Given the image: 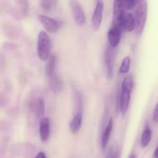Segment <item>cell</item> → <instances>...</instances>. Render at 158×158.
I'll list each match as a JSON object with an SVG mask.
<instances>
[{
  "instance_id": "3957f363",
  "label": "cell",
  "mask_w": 158,
  "mask_h": 158,
  "mask_svg": "<svg viewBox=\"0 0 158 158\" xmlns=\"http://www.w3.org/2000/svg\"><path fill=\"white\" fill-rule=\"evenodd\" d=\"M52 45L49 35L46 31L40 32L37 38V54L42 61H46L50 57Z\"/></svg>"
},
{
  "instance_id": "4fadbf2b",
  "label": "cell",
  "mask_w": 158,
  "mask_h": 158,
  "mask_svg": "<svg viewBox=\"0 0 158 158\" xmlns=\"http://www.w3.org/2000/svg\"><path fill=\"white\" fill-rule=\"evenodd\" d=\"M113 129V119L110 118L107 122L106 127L103 131V134L101 136V147L103 150H105L107 148V145L109 143L110 138L111 132Z\"/></svg>"
},
{
  "instance_id": "9a60e30c",
  "label": "cell",
  "mask_w": 158,
  "mask_h": 158,
  "mask_svg": "<svg viewBox=\"0 0 158 158\" xmlns=\"http://www.w3.org/2000/svg\"><path fill=\"white\" fill-rule=\"evenodd\" d=\"M57 64V57L56 55L50 56L46 66V74L47 77L54 75L56 73V67Z\"/></svg>"
},
{
  "instance_id": "6da1fadb",
  "label": "cell",
  "mask_w": 158,
  "mask_h": 158,
  "mask_svg": "<svg viewBox=\"0 0 158 158\" xmlns=\"http://www.w3.org/2000/svg\"><path fill=\"white\" fill-rule=\"evenodd\" d=\"M134 88V79L131 76H127L123 80L119 99V108L122 116L126 115L131 102V92Z\"/></svg>"
},
{
  "instance_id": "44dd1931",
  "label": "cell",
  "mask_w": 158,
  "mask_h": 158,
  "mask_svg": "<svg viewBox=\"0 0 158 158\" xmlns=\"http://www.w3.org/2000/svg\"><path fill=\"white\" fill-rule=\"evenodd\" d=\"M153 120L154 123H158V101L154 107V112H153Z\"/></svg>"
},
{
  "instance_id": "ba28073f",
  "label": "cell",
  "mask_w": 158,
  "mask_h": 158,
  "mask_svg": "<svg viewBox=\"0 0 158 158\" xmlns=\"http://www.w3.org/2000/svg\"><path fill=\"white\" fill-rule=\"evenodd\" d=\"M122 30L117 28V26H113L110 28L107 32V40L109 43V46L112 49H115L120 44V40H121Z\"/></svg>"
},
{
  "instance_id": "8fae6325",
  "label": "cell",
  "mask_w": 158,
  "mask_h": 158,
  "mask_svg": "<svg viewBox=\"0 0 158 158\" xmlns=\"http://www.w3.org/2000/svg\"><path fill=\"white\" fill-rule=\"evenodd\" d=\"M48 81H49V88L54 94L61 93L63 88V83L61 79L56 73L48 77Z\"/></svg>"
},
{
  "instance_id": "277c9868",
  "label": "cell",
  "mask_w": 158,
  "mask_h": 158,
  "mask_svg": "<svg viewBox=\"0 0 158 158\" xmlns=\"http://www.w3.org/2000/svg\"><path fill=\"white\" fill-rule=\"evenodd\" d=\"M69 3L74 21L77 23V26L82 27L86 23V15H85L84 10L82 7L81 4L76 0L69 1Z\"/></svg>"
},
{
  "instance_id": "7402d4cb",
  "label": "cell",
  "mask_w": 158,
  "mask_h": 158,
  "mask_svg": "<svg viewBox=\"0 0 158 158\" xmlns=\"http://www.w3.org/2000/svg\"><path fill=\"white\" fill-rule=\"evenodd\" d=\"M35 158H46V154H45L44 152H43V151H41V152H39L38 154H37V155L35 156Z\"/></svg>"
},
{
  "instance_id": "e0dca14e",
  "label": "cell",
  "mask_w": 158,
  "mask_h": 158,
  "mask_svg": "<svg viewBox=\"0 0 158 158\" xmlns=\"http://www.w3.org/2000/svg\"><path fill=\"white\" fill-rule=\"evenodd\" d=\"M130 67H131V58L130 56H125L121 62L119 73L121 74L127 73L130 71Z\"/></svg>"
},
{
  "instance_id": "5b68a950",
  "label": "cell",
  "mask_w": 158,
  "mask_h": 158,
  "mask_svg": "<svg viewBox=\"0 0 158 158\" xmlns=\"http://www.w3.org/2000/svg\"><path fill=\"white\" fill-rule=\"evenodd\" d=\"M104 63L106 69V75L110 80H112L114 76V52L110 46H106L104 52Z\"/></svg>"
},
{
  "instance_id": "d6986e66",
  "label": "cell",
  "mask_w": 158,
  "mask_h": 158,
  "mask_svg": "<svg viewBox=\"0 0 158 158\" xmlns=\"http://www.w3.org/2000/svg\"><path fill=\"white\" fill-rule=\"evenodd\" d=\"M56 2L51 1V0H42L40 2V6L42 9L45 11L51 10L54 7Z\"/></svg>"
},
{
  "instance_id": "ffe728a7",
  "label": "cell",
  "mask_w": 158,
  "mask_h": 158,
  "mask_svg": "<svg viewBox=\"0 0 158 158\" xmlns=\"http://www.w3.org/2000/svg\"><path fill=\"white\" fill-rule=\"evenodd\" d=\"M105 158H116L115 151H114V148H113V147H110V148L108 149Z\"/></svg>"
},
{
  "instance_id": "2e32d148",
  "label": "cell",
  "mask_w": 158,
  "mask_h": 158,
  "mask_svg": "<svg viewBox=\"0 0 158 158\" xmlns=\"http://www.w3.org/2000/svg\"><path fill=\"white\" fill-rule=\"evenodd\" d=\"M152 138V131L150 128H146L142 133L141 137H140V145L142 148H146L151 142Z\"/></svg>"
},
{
  "instance_id": "9c48e42d",
  "label": "cell",
  "mask_w": 158,
  "mask_h": 158,
  "mask_svg": "<svg viewBox=\"0 0 158 158\" xmlns=\"http://www.w3.org/2000/svg\"><path fill=\"white\" fill-rule=\"evenodd\" d=\"M135 28V18L134 15L131 12H125L122 22V29L124 32H131L134 31Z\"/></svg>"
},
{
  "instance_id": "30bf717a",
  "label": "cell",
  "mask_w": 158,
  "mask_h": 158,
  "mask_svg": "<svg viewBox=\"0 0 158 158\" xmlns=\"http://www.w3.org/2000/svg\"><path fill=\"white\" fill-rule=\"evenodd\" d=\"M50 134V122L49 118L43 117L40 120V140L43 142H46L49 139Z\"/></svg>"
},
{
  "instance_id": "7c38bea8",
  "label": "cell",
  "mask_w": 158,
  "mask_h": 158,
  "mask_svg": "<svg viewBox=\"0 0 158 158\" xmlns=\"http://www.w3.org/2000/svg\"><path fill=\"white\" fill-rule=\"evenodd\" d=\"M32 110L35 116L42 120L45 114V102L42 97H37L32 103Z\"/></svg>"
},
{
  "instance_id": "603a6c76",
  "label": "cell",
  "mask_w": 158,
  "mask_h": 158,
  "mask_svg": "<svg viewBox=\"0 0 158 158\" xmlns=\"http://www.w3.org/2000/svg\"><path fill=\"white\" fill-rule=\"evenodd\" d=\"M154 158H158V146L156 148L154 152Z\"/></svg>"
},
{
  "instance_id": "52a82bcc",
  "label": "cell",
  "mask_w": 158,
  "mask_h": 158,
  "mask_svg": "<svg viewBox=\"0 0 158 158\" xmlns=\"http://www.w3.org/2000/svg\"><path fill=\"white\" fill-rule=\"evenodd\" d=\"M39 20L49 33H56L60 27V23L57 20L45 15H40L39 16Z\"/></svg>"
},
{
  "instance_id": "5bb4252c",
  "label": "cell",
  "mask_w": 158,
  "mask_h": 158,
  "mask_svg": "<svg viewBox=\"0 0 158 158\" xmlns=\"http://www.w3.org/2000/svg\"><path fill=\"white\" fill-rule=\"evenodd\" d=\"M82 122H83V114L80 112L77 113L69 123V129L73 134H77L80 131Z\"/></svg>"
},
{
  "instance_id": "8992f818",
  "label": "cell",
  "mask_w": 158,
  "mask_h": 158,
  "mask_svg": "<svg viewBox=\"0 0 158 158\" xmlns=\"http://www.w3.org/2000/svg\"><path fill=\"white\" fill-rule=\"evenodd\" d=\"M103 9H104V5L102 1L97 2L96 4L95 9H94V13H93L92 19H91V22H92V27L94 30L97 31L100 29V26H101L102 20H103Z\"/></svg>"
},
{
  "instance_id": "7a4b0ae2",
  "label": "cell",
  "mask_w": 158,
  "mask_h": 158,
  "mask_svg": "<svg viewBox=\"0 0 158 158\" xmlns=\"http://www.w3.org/2000/svg\"><path fill=\"white\" fill-rule=\"evenodd\" d=\"M148 16V2L146 1H140L135 7V28L134 32L137 35L143 33Z\"/></svg>"
},
{
  "instance_id": "ac0fdd59",
  "label": "cell",
  "mask_w": 158,
  "mask_h": 158,
  "mask_svg": "<svg viewBox=\"0 0 158 158\" xmlns=\"http://www.w3.org/2000/svg\"><path fill=\"white\" fill-rule=\"evenodd\" d=\"M139 2H140V1H137V0H123V1H120L121 6L125 11L134 9L138 5Z\"/></svg>"
},
{
  "instance_id": "cb8c5ba5",
  "label": "cell",
  "mask_w": 158,
  "mask_h": 158,
  "mask_svg": "<svg viewBox=\"0 0 158 158\" xmlns=\"http://www.w3.org/2000/svg\"><path fill=\"white\" fill-rule=\"evenodd\" d=\"M129 158H136V156L134 155V154H131V155H130Z\"/></svg>"
}]
</instances>
